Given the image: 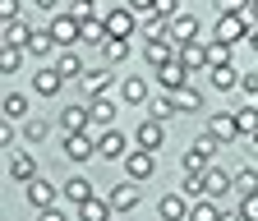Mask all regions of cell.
<instances>
[{
  "instance_id": "1",
  "label": "cell",
  "mask_w": 258,
  "mask_h": 221,
  "mask_svg": "<svg viewBox=\"0 0 258 221\" xmlns=\"http://www.w3.org/2000/svg\"><path fill=\"white\" fill-rule=\"evenodd\" d=\"M51 37H55V46L74 51V46L83 42V19H79L74 10H60V14L51 19Z\"/></svg>"
},
{
  "instance_id": "2",
  "label": "cell",
  "mask_w": 258,
  "mask_h": 221,
  "mask_svg": "<svg viewBox=\"0 0 258 221\" xmlns=\"http://www.w3.org/2000/svg\"><path fill=\"white\" fill-rule=\"evenodd\" d=\"M212 42H221V46L249 42V19H244V14H226V19H217V28H212Z\"/></svg>"
},
{
  "instance_id": "3",
  "label": "cell",
  "mask_w": 258,
  "mask_h": 221,
  "mask_svg": "<svg viewBox=\"0 0 258 221\" xmlns=\"http://www.w3.org/2000/svg\"><path fill=\"white\" fill-rule=\"evenodd\" d=\"M97 157H106V162H124V157H129V138L120 129H102V134H97Z\"/></svg>"
},
{
  "instance_id": "4",
  "label": "cell",
  "mask_w": 258,
  "mask_h": 221,
  "mask_svg": "<svg viewBox=\"0 0 258 221\" xmlns=\"http://www.w3.org/2000/svg\"><path fill=\"white\" fill-rule=\"evenodd\" d=\"M180 55V46L171 42V37H157V42H143V60L152 69H161V65H171V60Z\"/></svg>"
},
{
  "instance_id": "5",
  "label": "cell",
  "mask_w": 258,
  "mask_h": 221,
  "mask_svg": "<svg viewBox=\"0 0 258 221\" xmlns=\"http://www.w3.org/2000/svg\"><path fill=\"white\" fill-rule=\"evenodd\" d=\"M60 124H64V134H88V124H92V106H88V102L64 106V111H60Z\"/></svg>"
},
{
  "instance_id": "6",
  "label": "cell",
  "mask_w": 258,
  "mask_h": 221,
  "mask_svg": "<svg viewBox=\"0 0 258 221\" xmlns=\"http://www.w3.org/2000/svg\"><path fill=\"white\" fill-rule=\"evenodd\" d=\"M124 171H129V180H148L152 171H157V152H143V148H134V152H129L124 157Z\"/></svg>"
},
{
  "instance_id": "7",
  "label": "cell",
  "mask_w": 258,
  "mask_h": 221,
  "mask_svg": "<svg viewBox=\"0 0 258 221\" xmlns=\"http://www.w3.org/2000/svg\"><path fill=\"white\" fill-rule=\"evenodd\" d=\"M106 33L115 37V42H129L134 37V10H106Z\"/></svg>"
},
{
  "instance_id": "8",
  "label": "cell",
  "mask_w": 258,
  "mask_h": 221,
  "mask_svg": "<svg viewBox=\"0 0 258 221\" xmlns=\"http://www.w3.org/2000/svg\"><path fill=\"white\" fill-rule=\"evenodd\" d=\"M134 143H139L143 152H157L161 143H166V129H161V120H152V115H148L139 129H134Z\"/></svg>"
},
{
  "instance_id": "9",
  "label": "cell",
  "mask_w": 258,
  "mask_h": 221,
  "mask_svg": "<svg viewBox=\"0 0 258 221\" xmlns=\"http://www.w3.org/2000/svg\"><path fill=\"white\" fill-rule=\"evenodd\" d=\"M64 157H70V162H92V157H97V138H88V134H64Z\"/></svg>"
},
{
  "instance_id": "10",
  "label": "cell",
  "mask_w": 258,
  "mask_h": 221,
  "mask_svg": "<svg viewBox=\"0 0 258 221\" xmlns=\"http://www.w3.org/2000/svg\"><path fill=\"white\" fill-rule=\"evenodd\" d=\"M157 83H161V88H166L171 97H175L180 88H189V69L180 65V60H171V65H161V69H157Z\"/></svg>"
},
{
  "instance_id": "11",
  "label": "cell",
  "mask_w": 258,
  "mask_h": 221,
  "mask_svg": "<svg viewBox=\"0 0 258 221\" xmlns=\"http://www.w3.org/2000/svg\"><path fill=\"white\" fill-rule=\"evenodd\" d=\"M189 207H194V203H189L184 194H166V198L157 203V216H161V221H189Z\"/></svg>"
},
{
  "instance_id": "12",
  "label": "cell",
  "mask_w": 258,
  "mask_h": 221,
  "mask_svg": "<svg viewBox=\"0 0 258 221\" xmlns=\"http://www.w3.org/2000/svg\"><path fill=\"white\" fill-rule=\"evenodd\" d=\"M171 42H175V46L199 42V19H194V14H175V19H171Z\"/></svg>"
},
{
  "instance_id": "13",
  "label": "cell",
  "mask_w": 258,
  "mask_h": 221,
  "mask_svg": "<svg viewBox=\"0 0 258 221\" xmlns=\"http://www.w3.org/2000/svg\"><path fill=\"white\" fill-rule=\"evenodd\" d=\"M203 189H208V198H221V194H231V189H235V175H226L221 166H208L203 171Z\"/></svg>"
},
{
  "instance_id": "14",
  "label": "cell",
  "mask_w": 258,
  "mask_h": 221,
  "mask_svg": "<svg viewBox=\"0 0 258 221\" xmlns=\"http://www.w3.org/2000/svg\"><path fill=\"white\" fill-rule=\"evenodd\" d=\"M60 88H64V79H60V69H55V65H51V69L42 65L37 74H32V92H37V97H55Z\"/></svg>"
},
{
  "instance_id": "15",
  "label": "cell",
  "mask_w": 258,
  "mask_h": 221,
  "mask_svg": "<svg viewBox=\"0 0 258 221\" xmlns=\"http://www.w3.org/2000/svg\"><path fill=\"white\" fill-rule=\"evenodd\" d=\"M208 134H212L217 143H231V138H240V124H235V111H221V115H212Z\"/></svg>"
},
{
  "instance_id": "16",
  "label": "cell",
  "mask_w": 258,
  "mask_h": 221,
  "mask_svg": "<svg viewBox=\"0 0 258 221\" xmlns=\"http://www.w3.org/2000/svg\"><path fill=\"white\" fill-rule=\"evenodd\" d=\"M175 60H180V65H184L189 74H194V69H212V60H208V46H203V42H189V46H180V55H175Z\"/></svg>"
},
{
  "instance_id": "17",
  "label": "cell",
  "mask_w": 258,
  "mask_h": 221,
  "mask_svg": "<svg viewBox=\"0 0 258 221\" xmlns=\"http://www.w3.org/2000/svg\"><path fill=\"white\" fill-rule=\"evenodd\" d=\"M23 194H28V203L37 207V212L55 207V184H46V180H32V184H23Z\"/></svg>"
},
{
  "instance_id": "18",
  "label": "cell",
  "mask_w": 258,
  "mask_h": 221,
  "mask_svg": "<svg viewBox=\"0 0 258 221\" xmlns=\"http://www.w3.org/2000/svg\"><path fill=\"white\" fill-rule=\"evenodd\" d=\"M106 203H111L115 212H129V207H139V184H134V180H124V184H115L111 194H106Z\"/></svg>"
},
{
  "instance_id": "19",
  "label": "cell",
  "mask_w": 258,
  "mask_h": 221,
  "mask_svg": "<svg viewBox=\"0 0 258 221\" xmlns=\"http://www.w3.org/2000/svg\"><path fill=\"white\" fill-rule=\"evenodd\" d=\"M120 102H124V106H148V79H139V74L124 79V83H120Z\"/></svg>"
},
{
  "instance_id": "20",
  "label": "cell",
  "mask_w": 258,
  "mask_h": 221,
  "mask_svg": "<svg viewBox=\"0 0 258 221\" xmlns=\"http://www.w3.org/2000/svg\"><path fill=\"white\" fill-rule=\"evenodd\" d=\"M10 180H19V184H32V180H37V162H32L28 152H14V157H10Z\"/></svg>"
},
{
  "instance_id": "21",
  "label": "cell",
  "mask_w": 258,
  "mask_h": 221,
  "mask_svg": "<svg viewBox=\"0 0 258 221\" xmlns=\"http://www.w3.org/2000/svg\"><path fill=\"white\" fill-rule=\"evenodd\" d=\"M55 69H60V79H64V83H70V79H79V83H83V74H88V65L79 60V51H60Z\"/></svg>"
},
{
  "instance_id": "22",
  "label": "cell",
  "mask_w": 258,
  "mask_h": 221,
  "mask_svg": "<svg viewBox=\"0 0 258 221\" xmlns=\"http://www.w3.org/2000/svg\"><path fill=\"white\" fill-rule=\"evenodd\" d=\"M88 106H92V124H97V129H115V102L111 97H97Z\"/></svg>"
},
{
  "instance_id": "23",
  "label": "cell",
  "mask_w": 258,
  "mask_h": 221,
  "mask_svg": "<svg viewBox=\"0 0 258 221\" xmlns=\"http://www.w3.org/2000/svg\"><path fill=\"white\" fill-rule=\"evenodd\" d=\"M106 88H111V69H88L83 74V92L97 102V97H106Z\"/></svg>"
},
{
  "instance_id": "24",
  "label": "cell",
  "mask_w": 258,
  "mask_h": 221,
  "mask_svg": "<svg viewBox=\"0 0 258 221\" xmlns=\"http://www.w3.org/2000/svg\"><path fill=\"white\" fill-rule=\"evenodd\" d=\"M32 33H37V28H28L23 19H14V23H5V46H19V51H28Z\"/></svg>"
},
{
  "instance_id": "25",
  "label": "cell",
  "mask_w": 258,
  "mask_h": 221,
  "mask_svg": "<svg viewBox=\"0 0 258 221\" xmlns=\"http://www.w3.org/2000/svg\"><path fill=\"white\" fill-rule=\"evenodd\" d=\"M111 212H115V207H111L106 198H88V203L79 207V221H111Z\"/></svg>"
},
{
  "instance_id": "26",
  "label": "cell",
  "mask_w": 258,
  "mask_h": 221,
  "mask_svg": "<svg viewBox=\"0 0 258 221\" xmlns=\"http://www.w3.org/2000/svg\"><path fill=\"white\" fill-rule=\"evenodd\" d=\"M189 221H226V212L217 207V198H199L189 207Z\"/></svg>"
},
{
  "instance_id": "27",
  "label": "cell",
  "mask_w": 258,
  "mask_h": 221,
  "mask_svg": "<svg viewBox=\"0 0 258 221\" xmlns=\"http://www.w3.org/2000/svg\"><path fill=\"white\" fill-rule=\"evenodd\" d=\"M106 37H111V33H106V19H97V14L83 19V42H88V46H106Z\"/></svg>"
},
{
  "instance_id": "28",
  "label": "cell",
  "mask_w": 258,
  "mask_h": 221,
  "mask_svg": "<svg viewBox=\"0 0 258 221\" xmlns=\"http://www.w3.org/2000/svg\"><path fill=\"white\" fill-rule=\"evenodd\" d=\"M64 198H70L74 207H83V203H88V198H97V194H92V184H88L83 175H74L70 184H64Z\"/></svg>"
},
{
  "instance_id": "29",
  "label": "cell",
  "mask_w": 258,
  "mask_h": 221,
  "mask_svg": "<svg viewBox=\"0 0 258 221\" xmlns=\"http://www.w3.org/2000/svg\"><path fill=\"white\" fill-rule=\"evenodd\" d=\"M208 79H212V88H217V92H231V88H240V74H235V65L208 69Z\"/></svg>"
},
{
  "instance_id": "30",
  "label": "cell",
  "mask_w": 258,
  "mask_h": 221,
  "mask_svg": "<svg viewBox=\"0 0 258 221\" xmlns=\"http://www.w3.org/2000/svg\"><path fill=\"white\" fill-rule=\"evenodd\" d=\"M235 194H240V198L258 194V171H253V166H240V171H235Z\"/></svg>"
},
{
  "instance_id": "31",
  "label": "cell",
  "mask_w": 258,
  "mask_h": 221,
  "mask_svg": "<svg viewBox=\"0 0 258 221\" xmlns=\"http://www.w3.org/2000/svg\"><path fill=\"white\" fill-rule=\"evenodd\" d=\"M235 124H240L244 138H258V106H240L235 111Z\"/></svg>"
},
{
  "instance_id": "32",
  "label": "cell",
  "mask_w": 258,
  "mask_h": 221,
  "mask_svg": "<svg viewBox=\"0 0 258 221\" xmlns=\"http://www.w3.org/2000/svg\"><path fill=\"white\" fill-rule=\"evenodd\" d=\"M208 166H212V162H208V157H203L199 148H189V152L180 157V171H184V175H203Z\"/></svg>"
},
{
  "instance_id": "33",
  "label": "cell",
  "mask_w": 258,
  "mask_h": 221,
  "mask_svg": "<svg viewBox=\"0 0 258 221\" xmlns=\"http://www.w3.org/2000/svg\"><path fill=\"white\" fill-rule=\"evenodd\" d=\"M148 106H152V120H171V115L180 111V106H175V97H171V92H161V97H152Z\"/></svg>"
},
{
  "instance_id": "34",
  "label": "cell",
  "mask_w": 258,
  "mask_h": 221,
  "mask_svg": "<svg viewBox=\"0 0 258 221\" xmlns=\"http://www.w3.org/2000/svg\"><path fill=\"white\" fill-rule=\"evenodd\" d=\"M51 51H55V37H51V28L32 33V42H28V55H51Z\"/></svg>"
},
{
  "instance_id": "35",
  "label": "cell",
  "mask_w": 258,
  "mask_h": 221,
  "mask_svg": "<svg viewBox=\"0 0 258 221\" xmlns=\"http://www.w3.org/2000/svg\"><path fill=\"white\" fill-rule=\"evenodd\" d=\"M180 194H184L189 203H199V198H208V189H203V175H184V180H180Z\"/></svg>"
},
{
  "instance_id": "36",
  "label": "cell",
  "mask_w": 258,
  "mask_h": 221,
  "mask_svg": "<svg viewBox=\"0 0 258 221\" xmlns=\"http://www.w3.org/2000/svg\"><path fill=\"white\" fill-rule=\"evenodd\" d=\"M175 106L194 115V111H199V106H203V92H199V88H180V92H175Z\"/></svg>"
},
{
  "instance_id": "37",
  "label": "cell",
  "mask_w": 258,
  "mask_h": 221,
  "mask_svg": "<svg viewBox=\"0 0 258 221\" xmlns=\"http://www.w3.org/2000/svg\"><path fill=\"white\" fill-rule=\"evenodd\" d=\"M5 115H10V120L28 115V97H23V92H5Z\"/></svg>"
},
{
  "instance_id": "38",
  "label": "cell",
  "mask_w": 258,
  "mask_h": 221,
  "mask_svg": "<svg viewBox=\"0 0 258 221\" xmlns=\"http://www.w3.org/2000/svg\"><path fill=\"white\" fill-rule=\"evenodd\" d=\"M23 65V51L19 46H5V51H0V74H14Z\"/></svg>"
},
{
  "instance_id": "39",
  "label": "cell",
  "mask_w": 258,
  "mask_h": 221,
  "mask_svg": "<svg viewBox=\"0 0 258 221\" xmlns=\"http://www.w3.org/2000/svg\"><path fill=\"white\" fill-rule=\"evenodd\" d=\"M102 55L111 60V65H120V60L129 55V42H115V37H106V46H102Z\"/></svg>"
},
{
  "instance_id": "40",
  "label": "cell",
  "mask_w": 258,
  "mask_h": 221,
  "mask_svg": "<svg viewBox=\"0 0 258 221\" xmlns=\"http://www.w3.org/2000/svg\"><path fill=\"white\" fill-rule=\"evenodd\" d=\"M208 60H212V69H221V65H231V46H221V42H212V46H208Z\"/></svg>"
},
{
  "instance_id": "41",
  "label": "cell",
  "mask_w": 258,
  "mask_h": 221,
  "mask_svg": "<svg viewBox=\"0 0 258 221\" xmlns=\"http://www.w3.org/2000/svg\"><path fill=\"white\" fill-rule=\"evenodd\" d=\"M23 134H28L32 143H42V138L51 134V124H46V120H28V124H23Z\"/></svg>"
},
{
  "instance_id": "42",
  "label": "cell",
  "mask_w": 258,
  "mask_h": 221,
  "mask_svg": "<svg viewBox=\"0 0 258 221\" xmlns=\"http://www.w3.org/2000/svg\"><path fill=\"white\" fill-rule=\"evenodd\" d=\"M217 14H249V0H217Z\"/></svg>"
},
{
  "instance_id": "43",
  "label": "cell",
  "mask_w": 258,
  "mask_h": 221,
  "mask_svg": "<svg viewBox=\"0 0 258 221\" xmlns=\"http://www.w3.org/2000/svg\"><path fill=\"white\" fill-rule=\"evenodd\" d=\"M152 14H157V19H166V23H171V19L180 14V0H157V10H152Z\"/></svg>"
},
{
  "instance_id": "44",
  "label": "cell",
  "mask_w": 258,
  "mask_h": 221,
  "mask_svg": "<svg viewBox=\"0 0 258 221\" xmlns=\"http://www.w3.org/2000/svg\"><path fill=\"white\" fill-rule=\"evenodd\" d=\"M194 148H199V152L208 157V162L217 157V138H212V134H199V138H194Z\"/></svg>"
},
{
  "instance_id": "45",
  "label": "cell",
  "mask_w": 258,
  "mask_h": 221,
  "mask_svg": "<svg viewBox=\"0 0 258 221\" xmlns=\"http://www.w3.org/2000/svg\"><path fill=\"white\" fill-rule=\"evenodd\" d=\"M240 216H244V221H258V194L240 198Z\"/></svg>"
},
{
  "instance_id": "46",
  "label": "cell",
  "mask_w": 258,
  "mask_h": 221,
  "mask_svg": "<svg viewBox=\"0 0 258 221\" xmlns=\"http://www.w3.org/2000/svg\"><path fill=\"white\" fill-rule=\"evenodd\" d=\"M19 19V0H0V23H14Z\"/></svg>"
},
{
  "instance_id": "47",
  "label": "cell",
  "mask_w": 258,
  "mask_h": 221,
  "mask_svg": "<svg viewBox=\"0 0 258 221\" xmlns=\"http://www.w3.org/2000/svg\"><path fill=\"white\" fill-rule=\"evenodd\" d=\"M240 88L249 92V97H258V74H253V69H249V74H240Z\"/></svg>"
},
{
  "instance_id": "48",
  "label": "cell",
  "mask_w": 258,
  "mask_h": 221,
  "mask_svg": "<svg viewBox=\"0 0 258 221\" xmlns=\"http://www.w3.org/2000/svg\"><path fill=\"white\" fill-rule=\"evenodd\" d=\"M37 221H64V212H60V207H46V212H42Z\"/></svg>"
},
{
  "instance_id": "49",
  "label": "cell",
  "mask_w": 258,
  "mask_h": 221,
  "mask_svg": "<svg viewBox=\"0 0 258 221\" xmlns=\"http://www.w3.org/2000/svg\"><path fill=\"white\" fill-rule=\"evenodd\" d=\"M32 5H37V10H51V14H60V10H55L60 0H32Z\"/></svg>"
},
{
  "instance_id": "50",
  "label": "cell",
  "mask_w": 258,
  "mask_h": 221,
  "mask_svg": "<svg viewBox=\"0 0 258 221\" xmlns=\"http://www.w3.org/2000/svg\"><path fill=\"white\" fill-rule=\"evenodd\" d=\"M244 19H249V23L258 28V0H249V14H244Z\"/></svg>"
},
{
  "instance_id": "51",
  "label": "cell",
  "mask_w": 258,
  "mask_h": 221,
  "mask_svg": "<svg viewBox=\"0 0 258 221\" xmlns=\"http://www.w3.org/2000/svg\"><path fill=\"white\" fill-rule=\"evenodd\" d=\"M249 46H253V55H258V28H249Z\"/></svg>"
},
{
  "instance_id": "52",
  "label": "cell",
  "mask_w": 258,
  "mask_h": 221,
  "mask_svg": "<svg viewBox=\"0 0 258 221\" xmlns=\"http://www.w3.org/2000/svg\"><path fill=\"white\" fill-rule=\"evenodd\" d=\"M83 5H92V10H97V0H83Z\"/></svg>"
}]
</instances>
